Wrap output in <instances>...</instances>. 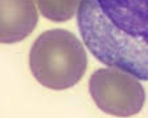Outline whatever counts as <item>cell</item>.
<instances>
[{
    "mask_svg": "<svg viewBox=\"0 0 148 118\" xmlns=\"http://www.w3.org/2000/svg\"><path fill=\"white\" fill-rule=\"evenodd\" d=\"M82 43L73 33L60 29L43 32L31 48V73L42 86L55 90L71 87L80 80L87 63Z\"/></svg>",
    "mask_w": 148,
    "mask_h": 118,
    "instance_id": "obj_1",
    "label": "cell"
},
{
    "mask_svg": "<svg viewBox=\"0 0 148 118\" xmlns=\"http://www.w3.org/2000/svg\"><path fill=\"white\" fill-rule=\"evenodd\" d=\"M1 43L19 42L33 31L38 20L34 0H0Z\"/></svg>",
    "mask_w": 148,
    "mask_h": 118,
    "instance_id": "obj_2",
    "label": "cell"
},
{
    "mask_svg": "<svg viewBox=\"0 0 148 118\" xmlns=\"http://www.w3.org/2000/svg\"><path fill=\"white\" fill-rule=\"evenodd\" d=\"M42 15L59 22L71 19L77 11L81 0H36Z\"/></svg>",
    "mask_w": 148,
    "mask_h": 118,
    "instance_id": "obj_3",
    "label": "cell"
}]
</instances>
